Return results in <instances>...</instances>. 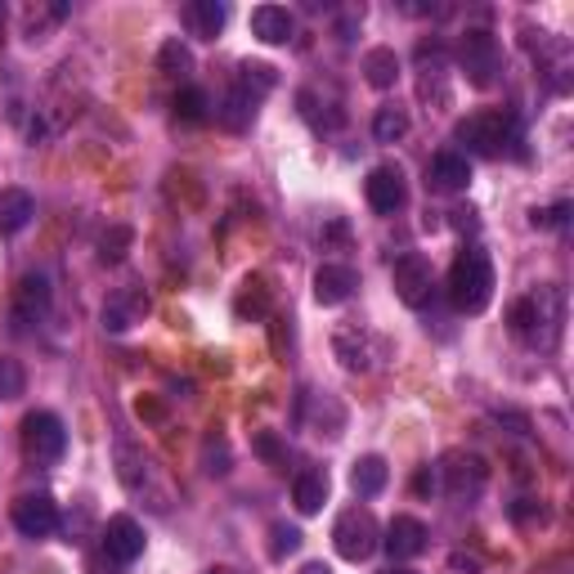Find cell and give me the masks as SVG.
<instances>
[{
  "mask_svg": "<svg viewBox=\"0 0 574 574\" xmlns=\"http://www.w3.org/2000/svg\"><path fill=\"white\" fill-rule=\"evenodd\" d=\"M112 457H118V481L127 485V494L131 499H140L149 512H171V503H175V494H171V485H167V476H162V467L153 463V457L140 449V444H131L127 435L118 440V449H112Z\"/></svg>",
  "mask_w": 574,
  "mask_h": 574,
  "instance_id": "cell-2",
  "label": "cell"
},
{
  "mask_svg": "<svg viewBox=\"0 0 574 574\" xmlns=\"http://www.w3.org/2000/svg\"><path fill=\"white\" fill-rule=\"evenodd\" d=\"M301 574H332V570H328L323 561H305V565H301Z\"/></svg>",
  "mask_w": 574,
  "mask_h": 574,
  "instance_id": "cell-39",
  "label": "cell"
},
{
  "mask_svg": "<svg viewBox=\"0 0 574 574\" xmlns=\"http://www.w3.org/2000/svg\"><path fill=\"white\" fill-rule=\"evenodd\" d=\"M28 391V373L19 360H0V400H19Z\"/></svg>",
  "mask_w": 574,
  "mask_h": 574,
  "instance_id": "cell-34",
  "label": "cell"
},
{
  "mask_svg": "<svg viewBox=\"0 0 574 574\" xmlns=\"http://www.w3.org/2000/svg\"><path fill=\"white\" fill-rule=\"evenodd\" d=\"M386 574H413V570H395V565H391V570H386Z\"/></svg>",
  "mask_w": 574,
  "mask_h": 574,
  "instance_id": "cell-41",
  "label": "cell"
},
{
  "mask_svg": "<svg viewBox=\"0 0 574 574\" xmlns=\"http://www.w3.org/2000/svg\"><path fill=\"white\" fill-rule=\"evenodd\" d=\"M391 283H395V296L409 305V310H422L431 296H435V270L422 252H404L391 270Z\"/></svg>",
  "mask_w": 574,
  "mask_h": 574,
  "instance_id": "cell-9",
  "label": "cell"
},
{
  "mask_svg": "<svg viewBox=\"0 0 574 574\" xmlns=\"http://www.w3.org/2000/svg\"><path fill=\"white\" fill-rule=\"evenodd\" d=\"M435 485H440L435 467H422V472H417V481H413V490H417V494H435Z\"/></svg>",
  "mask_w": 574,
  "mask_h": 574,
  "instance_id": "cell-38",
  "label": "cell"
},
{
  "mask_svg": "<svg viewBox=\"0 0 574 574\" xmlns=\"http://www.w3.org/2000/svg\"><path fill=\"white\" fill-rule=\"evenodd\" d=\"M292 503H296L301 516L323 512V503H328V472H319V467L301 472V476L292 481Z\"/></svg>",
  "mask_w": 574,
  "mask_h": 574,
  "instance_id": "cell-22",
  "label": "cell"
},
{
  "mask_svg": "<svg viewBox=\"0 0 574 574\" xmlns=\"http://www.w3.org/2000/svg\"><path fill=\"white\" fill-rule=\"evenodd\" d=\"M382 547L391 552V561H413V556L426 552V525H422L417 516H395V521L386 525Z\"/></svg>",
  "mask_w": 574,
  "mask_h": 574,
  "instance_id": "cell-16",
  "label": "cell"
},
{
  "mask_svg": "<svg viewBox=\"0 0 574 574\" xmlns=\"http://www.w3.org/2000/svg\"><path fill=\"white\" fill-rule=\"evenodd\" d=\"M296 547H301V530L288 525V521H274V525H270V556L283 561V556H292Z\"/></svg>",
  "mask_w": 574,
  "mask_h": 574,
  "instance_id": "cell-33",
  "label": "cell"
},
{
  "mask_svg": "<svg viewBox=\"0 0 574 574\" xmlns=\"http://www.w3.org/2000/svg\"><path fill=\"white\" fill-rule=\"evenodd\" d=\"M364 77H369V85H373V90H391V85H395V77H400V59H395V50H386V46L369 50V54H364Z\"/></svg>",
  "mask_w": 574,
  "mask_h": 574,
  "instance_id": "cell-25",
  "label": "cell"
},
{
  "mask_svg": "<svg viewBox=\"0 0 574 574\" xmlns=\"http://www.w3.org/2000/svg\"><path fill=\"white\" fill-rule=\"evenodd\" d=\"M457 140L481 158H503L512 144H521V127L507 108H485V112H472L467 122H457Z\"/></svg>",
  "mask_w": 574,
  "mask_h": 574,
  "instance_id": "cell-4",
  "label": "cell"
},
{
  "mask_svg": "<svg viewBox=\"0 0 574 574\" xmlns=\"http://www.w3.org/2000/svg\"><path fill=\"white\" fill-rule=\"evenodd\" d=\"M265 310H270V292H265V283H261V279H248V283H243V296H239V314H243V319H248V314H256V319H261Z\"/></svg>",
  "mask_w": 574,
  "mask_h": 574,
  "instance_id": "cell-35",
  "label": "cell"
},
{
  "mask_svg": "<svg viewBox=\"0 0 574 574\" xmlns=\"http://www.w3.org/2000/svg\"><path fill=\"white\" fill-rule=\"evenodd\" d=\"M50 310V279L46 274H23L19 288H14V328L23 332L28 323L46 319Z\"/></svg>",
  "mask_w": 574,
  "mask_h": 574,
  "instance_id": "cell-15",
  "label": "cell"
},
{
  "mask_svg": "<svg viewBox=\"0 0 574 574\" xmlns=\"http://www.w3.org/2000/svg\"><path fill=\"white\" fill-rule=\"evenodd\" d=\"M364 198L377 215H395L404 202H409V184H404V171L400 167H373L369 180H364Z\"/></svg>",
  "mask_w": 574,
  "mask_h": 574,
  "instance_id": "cell-13",
  "label": "cell"
},
{
  "mask_svg": "<svg viewBox=\"0 0 574 574\" xmlns=\"http://www.w3.org/2000/svg\"><path fill=\"white\" fill-rule=\"evenodd\" d=\"M435 476H440V485H444L449 499L472 503V499H481V490H485V481H490V467H485L481 453L453 449V453H444V463L435 467Z\"/></svg>",
  "mask_w": 574,
  "mask_h": 574,
  "instance_id": "cell-6",
  "label": "cell"
},
{
  "mask_svg": "<svg viewBox=\"0 0 574 574\" xmlns=\"http://www.w3.org/2000/svg\"><path fill=\"white\" fill-rule=\"evenodd\" d=\"M19 440H23V453L32 457V463H59L63 449H68V431H63L59 413H50V409L28 413Z\"/></svg>",
  "mask_w": 574,
  "mask_h": 574,
  "instance_id": "cell-8",
  "label": "cell"
},
{
  "mask_svg": "<svg viewBox=\"0 0 574 574\" xmlns=\"http://www.w3.org/2000/svg\"><path fill=\"white\" fill-rule=\"evenodd\" d=\"M386 481H391V467H386V457H377V453H364L360 463L351 467V490H355L360 499L382 494V490H386Z\"/></svg>",
  "mask_w": 574,
  "mask_h": 574,
  "instance_id": "cell-23",
  "label": "cell"
},
{
  "mask_svg": "<svg viewBox=\"0 0 574 574\" xmlns=\"http://www.w3.org/2000/svg\"><path fill=\"white\" fill-rule=\"evenodd\" d=\"M256 453H261V457H270V463H283V449H279V440H274L270 431H261V435H256Z\"/></svg>",
  "mask_w": 574,
  "mask_h": 574,
  "instance_id": "cell-37",
  "label": "cell"
},
{
  "mask_svg": "<svg viewBox=\"0 0 574 574\" xmlns=\"http://www.w3.org/2000/svg\"><path fill=\"white\" fill-rule=\"evenodd\" d=\"M171 108H175V118H180L184 127H202V122L211 118V103H207V94H202L198 85H184Z\"/></svg>",
  "mask_w": 574,
  "mask_h": 574,
  "instance_id": "cell-27",
  "label": "cell"
},
{
  "mask_svg": "<svg viewBox=\"0 0 574 574\" xmlns=\"http://www.w3.org/2000/svg\"><path fill=\"white\" fill-rule=\"evenodd\" d=\"M457 63H463V72H467V81H472V85L490 90V85L499 81V72H503L499 37H494V32H485V28L463 32V41H457Z\"/></svg>",
  "mask_w": 574,
  "mask_h": 574,
  "instance_id": "cell-7",
  "label": "cell"
},
{
  "mask_svg": "<svg viewBox=\"0 0 574 574\" xmlns=\"http://www.w3.org/2000/svg\"><path fill=\"white\" fill-rule=\"evenodd\" d=\"M140 314H149V296L122 292V296H112V301L103 305V328H108V332H127Z\"/></svg>",
  "mask_w": 574,
  "mask_h": 574,
  "instance_id": "cell-24",
  "label": "cell"
},
{
  "mask_svg": "<svg viewBox=\"0 0 574 574\" xmlns=\"http://www.w3.org/2000/svg\"><path fill=\"white\" fill-rule=\"evenodd\" d=\"M292 32H296L292 10H283V6H256V10H252V37H256V41H265V46H288Z\"/></svg>",
  "mask_w": 574,
  "mask_h": 574,
  "instance_id": "cell-19",
  "label": "cell"
},
{
  "mask_svg": "<svg viewBox=\"0 0 574 574\" xmlns=\"http://www.w3.org/2000/svg\"><path fill=\"white\" fill-rule=\"evenodd\" d=\"M202 472L207 476H224L229 472V440L224 435H207V444H202Z\"/></svg>",
  "mask_w": 574,
  "mask_h": 574,
  "instance_id": "cell-32",
  "label": "cell"
},
{
  "mask_svg": "<svg viewBox=\"0 0 574 574\" xmlns=\"http://www.w3.org/2000/svg\"><path fill=\"white\" fill-rule=\"evenodd\" d=\"M404 135H409V112L395 108V103L377 108V118H373V140H377V144H400Z\"/></svg>",
  "mask_w": 574,
  "mask_h": 574,
  "instance_id": "cell-26",
  "label": "cell"
},
{
  "mask_svg": "<svg viewBox=\"0 0 574 574\" xmlns=\"http://www.w3.org/2000/svg\"><path fill=\"white\" fill-rule=\"evenodd\" d=\"M10 521L23 538H50L59 530V507L50 494H23V499H14Z\"/></svg>",
  "mask_w": 574,
  "mask_h": 574,
  "instance_id": "cell-12",
  "label": "cell"
},
{
  "mask_svg": "<svg viewBox=\"0 0 574 574\" xmlns=\"http://www.w3.org/2000/svg\"><path fill=\"white\" fill-rule=\"evenodd\" d=\"M332 547L341 561H369L382 547V530L377 516L369 507H346L332 525Z\"/></svg>",
  "mask_w": 574,
  "mask_h": 574,
  "instance_id": "cell-5",
  "label": "cell"
},
{
  "mask_svg": "<svg viewBox=\"0 0 574 574\" xmlns=\"http://www.w3.org/2000/svg\"><path fill=\"white\" fill-rule=\"evenodd\" d=\"M158 72H162V77H175V81H184V77L193 72V54H189V46H184L180 37H171V41L158 50Z\"/></svg>",
  "mask_w": 574,
  "mask_h": 574,
  "instance_id": "cell-28",
  "label": "cell"
},
{
  "mask_svg": "<svg viewBox=\"0 0 574 574\" xmlns=\"http://www.w3.org/2000/svg\"><path fill=\"white\" fill-rule=\"evenodd\" d=\"M184 23H189L193 37L215 41L224 32V23H229V6L224 0H193V6H184Z\"/></svg>",
  "mask_w": 574,
  "mask_h": 574,
  "instance_id": "cell-20",
  "label": "cell"
},
{
  "mask_svg": "<svg viewBox=\"0 0 574 574\" xmlns=\"http://www.w3.org/2000/svg\"><path fill=\"white\" fill-rule=\"evenodd\" d=\"M530 220H534V229H565V220H570V202H556V207H547V211H534Z\"/></svg>",
  "mask_w": 574,
  "mask_h": 574,
  "instance_id": "cell-36",
  "label": "cell"
},
{
  "mask_svg": "<svg viewBox=\"0 0 574 574\" xmlns=\"http://www.w3.org/2000/svg\"><path fill=\"white\" fill-rule=\"evenodd\" d=\"M99 552H103L112 565H118V570L135 565V561L144 556V530H140V521L127 516V512L108 516V525H103V534H99Z\"/></svg>",
  "mask_w": 574,
  "mask_h": 574,
  "instance_id": "cell-10",
  "label": "cell"
},
{
  "mask_svg": "<svg viewBox=\"0 0 574 574\" xmlns=\"http://www.w3.org/2000/svg\"><path fill=\"white\" fill-rule=\"evenodd\" d=\"M207 574H234V570H224V565H215V570H207Z\"/></svg>",
  "mask_w": 574,
  "mask_h": 574,
  "instance_id": "cell-40",
  "label": "cell"
},
{
  "mask_svg": "<svg viewBox=\"0 0 574 574\" xmlns=\"http://www.w3.org/2000/svg\"><path fill=\"white\" fill-rule=\"evenodd\" d=\"M561 319H565V301H561V288H538L521 301H512L507 310V323L512 332L534 351H552L556 336H561Z\"/></svg>",
  "mask_w": 574,
  "mask_h": 574,
  "instance_id": "cell-1",
  "label": "cell"
},
{
  "mask_svg": "<svg viewBox=\"0 0 574 574\" xmlns=\"http://www.w3.org/2000/svg\"><path fill=\"white\" fill-rule=\"evenodd\" d=\"M426 184L435 193H463L472 184V162L463 153H435L426 167Z\"/></svg>",
  "mask_w": 574,
  "mask_h": 574,
  "instance_id": "cell-18",
  "label": "cell"
},
{
  "mask_svg": "<svg viewBox=\"0 0 574 574\" xmlns=\"http://www.w3.org/2000/svg\"><path fill=\"white\" fill-rule=\"evenodd\" d=\"M360 288V274L351 265H341V261H323L314 270V301L319 305H341V301H351Z\"/></svg>",
  "mask_w": 574,
  "mask_h": 574,
  "instance_id": "cell-14",
  "label": "cell"
},
{
  "mask_svg": "<svg viewBox=\"0 0 574 574\" xmlns=\"http://www.w3.org/2000/svg\"><path fill=\"white\" fill-rule=\"evenodd\" d=\"M444 288H449V301H453L457 314H481L494 301V265H490V256L481 248L457 252Z\"/></svg>",
  "mask_w": 574,
  "mask_h": 574,
  "instance_id": "cell-3",
  "label": "cell"
},
{
  "mask_svg": "<svg viewBox=\"0 0 574 574\" xmlns=\"http://www.w3.org/2000/svg\"><path fill=\"white\" fill-rule=\"evenodd\" d=\"M252 118H256V99L243 94V90H234V94L224 99V108H220V127H229V131L252 127Z\"/></svg>",
  "mask_w": 574,
  "mask_h": 574,
  "instance_id": "cell-30",
  "label": "cell"
},
{
  "mask_svg": "<svg viewBox=\"0 0 574 574\" xmlns=\"http://www.w3.org/2000/svg\"><path fill=\"white\" fill-rule=\"evenodd\" d=\"M239 72H243V77H239V90L252 94V99H261V94H270V90L279 85V77H274L270 63H243Z\"/></svg>",
  "mask_w": 574,
  "mask_h": 574,
  "instance_id": "cell-31",
  "label": "cell"
},
{
  "mask_svg": "<svg viewBox=\"0 0 574 574\" xmlns=\"http://www.w3.org/2000/svg\"><path fill=\"white\" fill-rule=\"evenodd\" d=\"M37 215V198L28 189H6L0 193V234H23Z\"/></svg>",
  "mask_w": 574,
  "mask_h": 574,
  "instance_id": "cell-21",
  "label": "cell"
},
{
  "mask_svg": "<svg viewBox=\"0 0 574 574\" xmlns=\"http://www.w3.org/2000/svg\"><path fill=\"white\" fill-rule=\"evenodd\" d=\"M131 243H135V234H131L127 224H108L103 234H99V261H103V265H118V261H127Z\"/></svg>",
  "mask_w": 574,
  "mask_h": 574,
  "instance_id": "cell-29",
  "label": "cell"
},
{
  "mask_svg": "<svg viewBox=\"0 0 574 574\" xmlns=\"http://www.w3.org/2000/svg\"><path fill=\"white\" fill-rule=\"evenodd\" d=\"M332 351H336V360L346 364L351 373H369L373 369V351H369V332L360 328V323H341L336 332H332Z\"/></svg>",
  "mask_w": 574,
  "mask_h": 574,
  "instance_id": "cell-17",
  "label": "cell"
},
{
  "mask_svg": "<svg viewBox=\"0 0 574 574\" xmlns=\"http://www.w3.org/2000/svg\"><path fill=\"white\" fill-rule=\"evenodd\" d=\"M530 37H538V46H534L538 77H543V81H547L556 94H565V90H570V72H574L570 41H565V37H552V32H530Z\"/></svg>",
  "mask_w": 574,
  "mask_h": 574,
  "instance_id": "cell-11",
  "label": "cell"
}]
</instances>
